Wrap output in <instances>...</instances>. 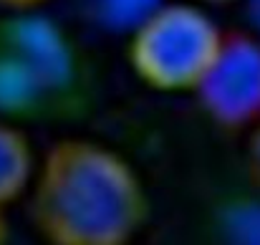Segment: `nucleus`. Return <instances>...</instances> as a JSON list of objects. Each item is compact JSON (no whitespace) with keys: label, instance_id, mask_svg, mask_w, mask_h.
<instances>
[{"label":"nucleus","instance_id":"1","mask_svg":"<svg viewBox=\"0 0 260 245\" xmlns=\"http://www.w3.org/2000/svg\"><path fill=\"white\" fill-rule=\"evenodd\" d=\"M30 220L48 245H132L149 218V197L116 149L69 137L38 160Z\"/></svg>","mask_w":260,"mask_h":245},{"label":"nucleus","instance_id":"2","mask_svg":"<svg viewBox=\"0 0 260 245\" xmlns=\"http://www.w3.org/2000/svg\"><path fill=\"white\" fill-rule=\"evenodd\" d=\"M81 61L61 25L38 10L0 20V119H48L81 99Z\"/></svg>","mask_w":260,"mask_h":245},{"label":"nucleus","instance_id":"3","mask_svg":"<svg viewBox=\"0 0 260 245\" xmlns=\"http://www.w3.org/2000/svg\"><path fill=\"white\" fill-rule=\"evenodd\" d=\"M222 36L210 8L165 0L126 33V64L152 91L194 94Z\"/></svg>","mask_w":260,"mask_h":245},{"label":"nucleus","instance_id":"4","mask_svg":"<svg viewBox=\"0 0 260 245\" xmlns=\"http://www.w3.org/2000/svg\"><path fill=\"white\" fill-rule=\"evenodd\" d=\"M194 96L220 127L250 129L260 121V36L225 33Z\"/></svg>","mask_w":260,"mask_h":245},{"label":"nucleus","instance_id":"5","mask_svg":"<svg viewBox=\"0 0 260 245\" xmlns=\"http://www.w3.org/2000/svg\"><path fill=\"white\" fill-rule=\"evenodd\" d=\"M36 167L38 160L23 127L0 119V210L30 190Z\"/></svg>","mask_w":260,"mask_h":245},{"label":"nucleus","instance_id":"6","mask_svg":"<svg viewBox=\"0 0 260 245\" xmlns=\"http://www.w3.org/2000/svg\"><path fill=\"white\" fill-rule=\"evenodd\" d=\"M165 0H93L96 15L106 28L129 33L142 18H147Z\"/></svg>","mask_w":260,"mask_h":245},{"label":"nucleus","instance_id":"7","mask_svg":"<svg viewBox=\"0 0 260 245\" xmlns=\"http://www.w3.org/2000/svg\"><path fill=\"white\" fill-rule=\"evenodd\" d=\"M225 225L228 245H260V197L258 202L235 207Z\"/></svg>","mask_w":260,"mask_h":245},{"label":"nucleus","instance_id":"8","mask_svg":"<svg viewBox=\"0 0 260 245\" xmlns=\"http://www.w3.org/2000/svg\"><path fill=\"white\" fill-rule=\"evenodd\" d=\"M245 169H248L250 187L255 190V195L260 197V121H255L250 127L248 149H245Z\"/></svg>","mask_w":260,"mask_h":245},{"label":"nucleus","instance_id":"9","mask_svg":"<svg viewBox=\"0 0 260 245\" xmlns=\"http://www.w3.org/2000/svg\"><path fill=\"white\" fill-rule=\"evenodd\" d=\"M48 0H0V5L10 13H28V10H38L43 8Z\"/></svg>","mask_w":260,"mask_h":245},{"label":"nucleus","instance_id":"10","mask_svg":"<svg viewBox=\"0 0 260 245\" xmlns=\"http://www.w3.org/2000/svg\"><path fill=\"white\" fill-rule=\"evenodd\" d=\"M248 5H250V18H253L255 30H258V36H260V0H248Z\"/></svg>","mask_w":260,"mask_h":245},{"label":"nucleus","instance_id":"11","mask_svg":"<svg viewBox=\"0 0 260 245\" xmlns=\"http://www.w3.org/2000/svg\"><path fill=\"white\" fill-rule=\"evenodd\" d=\"M192 3H197V5H205V8H222V5H230V3H238V0H192Z\"/></svg>","mask_w":260,"mask_h":245},{"label":"nucleus","instance_id":"12","mask_svg":"<svg viewBox=\"0 0 260 245\" xmlns=\"http://www.w3.org/2000/svg\"><path fill=\"white\" fill-rule=\"evenodd\" d=\"M5 235H8V230H5V220H3V215H0V245L5 243Z\"/></svg>","mask_w":260,"mask_h":245}]
</instances>
